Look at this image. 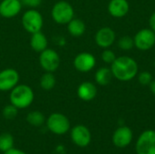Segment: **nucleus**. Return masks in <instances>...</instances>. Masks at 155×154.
<instances>
[{
    "mask_svg": "<svg viewBox=\"0 0 155 154\" xmlns=\"http://www.w3.org/2000/svg\"><path fill=\"white\" fill-rule=\"evenodd\" d=\"M95 57L89 53L84 52L77 54L74 60V65L75 69L82 73L91 71L95 65Z\"/></svg>",
    "mask_w": 155,
    "mask_h": 154,
    "instance_id": "nucleus-11",
    "label": "nucleus"
},
{
    "mask_svg": "<svg viewBox=\"0 0 155 154\" xmlns=\"http://www.w3.org/2000/svg\"><path fill=\"white\" fill-rule=\"evenodd\" d=\"M102 59L104 62L107 64H113V62L116 59L115 54L111 50H104L102 54Z\"/></svg>",
    "mask_w": 155,
    "mask_h": 154,
    "instance_id": "nucleus-26",
    "label": "nucleus"
},
{
    "mask_svg": "<svg viewBox=\"0 0 155 154\" xmlns=\"http://www.w3.org/2000/svg\"><path fill=\"white\" fill-rule=\"evenodd\" d=\"M22 25L26 32L32 34L42 30L44 25V18L39 11L35 8H31L23 14Z\"/></svg>",
    "mask_w": 155,
    "mask_h": 154,
    "instance_id": "nucleus-4",
    "label": "nucleus"
},
{
    "mask_svg": "<svg viewBox=\"0 0 155 154\" xmlns=\"http://www.w3.org/2000/svg\"><path fill=\"white\" fill-rule=\"evenodd\" d=\"M51 15L56 24L67 25L74 18V11L71 4L61 0L54 5L51 11Z\"/></svg>",
    "mask_w": 155,
    "mask_h": 154,
    "instance_id": "nucleus-3",
    "label": "nucleus"
},
{
    "mask_svg": "<svg viewBox=\"0 0 155 154\" xmlns=\"http://www.w3.org/2000/svg\"><path fill=\"white\" fill-rule=\"evenodd\" d=\"M71 139L75 145L79 147H86L91 143L92 135L86 126L78 124L72 128Z\"/></svg>",
    "mask_w": 155,
    "mask_h": 154,
    "instance_id": "nucleus-10",
    "label": "nucleus"
},
{
    "mask_svg": "<svg viewBox=\"0 0 155 154\" xmlns=\"http://www.w3.org/2000/svg\"><path fill=\"white\" fill-rule=\"evenodd\" d=\"M45 117L40 111H32L26 115V122L35 127L42 126L45 123Z\"/></svg>",
    "mask_w": 155,
    "mask_h": 154,
    "instance_id": "nucleus-21",
    "label": "nucleus"
},
{
    "mask_svg": "<svg viewBox=\"0 0 155 154\" xmlns=\"http://www.w3.org/2000/svg\"><path fill=\"white\" fill-rule=\"evenodd\" d=\"M150 89H151L152 93L155 95V80L151 82V84H150Z\"/></svg>",
    "mask_w": 155,
    "mask_h": 154,
    "instance_id": "nucleus-30",
    "label": "nucleus"
},
{
    "mask_svg": "<svg viewBox=\"0 0 155 154\" xmlns=\"http://www.w3.org/2000/svg\"><path fill=\"white\" fill-rule=\"evenodd\" d=\"M113 75L120 81L132 80L138 72L137 63L129 56H121L116 58L111 67Z\"/></svg>",
    "mask_w": 155,
    "mask_h": 154,
    "instance_id": "nucleus-1",
    "label": "nucleus"
},
{
    "mask_svg": "<svg viewBox=\"0 0 155 154\" xmlns=\"http://www.w3.org/2000/svg\"><path fill=\"white\" fill-rule=\"evenodd\" d=\"M21 0H2L0 3V15L4 18L16 16L22 9Z\"/></svg>",
    "mask_w": 155,
    "mask_h": 154,
    "instance_id": "nucleus-12",
    "label": "nucleus"
},
{
    "mask_svg": "<svg viewBox=\"0 0 155 154\" xmlns=\"http://www.w3.org/2000/svg\"><path fill=\"white\" fill-rule=\"evenodd\" d=\"M150 26H151V29L155 33V12L150 17Z\"/></svg>",
    "mask_w": 155,
    "mask_h": 154,
    "instance_id": "nucleus-29",
    "label": "nucleus"
},
{
    "mask_svg": "<svg viewBox=\"0 0 155 154\" xmlns=\"http://www.w3.org/2000/svg\"><path fill=\"white\" fill-rule=\"evenodd\" d=\"M10 103L18 110L29 107L35 99L33 89L26 84H17L10 91Z\"/></svg>",
    "mask_w": 155,
    "mask_h": 154,
    "instance_id": "nucleus-2",
    "label": "nucleus"
},
{
    "mask_svg": "<svg viewBox=\"0 0 155 154\" xmlns=\"http://www.w3.org/2000/svg\"><path fill=\"white\" fill-rule=\"evenodd\" d=\"M39 64L42 69L45 72L54 73L60 65V56L55 50L46 48L40 53Z\"/></svg>",
    "mask_w": 155,
    "mask_h": 154,
    "instance_id": "nucleus-6",
    "label": "nucleus"
},
{
    "mask_svg": "<svg viewBox=\"0 0 155 154\" xmlns=\"http://www.w3.org/2000/svg\"><path fill=\"white\" fill-rule=\"evenodd\" d=\"M67 30L72 36L79 37L85 32V24L83 20L78 18H73L67 24Z\"/></svg>",
    "mask_w": 155,
    "mask_h": 154,
    "instance_id": "nucleus-18",
    "label": "nucleus"
},
{
    "mask_svg": "<svg viewBox=\"0 0 155 154\" xmlns=\"http://www.w3.org/2000/svg\"><path fill=\"white\" fill-rule=\"evenodd\" d=\"M4 154H26L25 152H23L22 150H19V149H16L15 147H13L12 149L6 151L5 152H4Z\"/></svg>",
    "mask_w": 155,
    "mask_h": 154,
    "instance_id": "nucleus-28",
    "label": "nucleus"
},
{
    "mask_svg": "<svg viewBox=\"0 0 155 154\" xmlns=\"http://www.w3.org/2000/svg\"><path fill=\"white\" fill-rule=\"evenodd\" d=\"M47 129L56 135L65 134L71 128L69 119L63 113H54L45 121Z\"/></svg>",
    "mask_w": 155,
    "mask_h": 154,
    "instance_id": "nucleus-5",
    "label": "nucleus"
},
{
    "mask_svg": "<svg viewBox=\"0 0 155 154\" xmlns=\"http://www.w3.org/2000/svg\"><path fill=\"white\" fill-rule=\"evenodd\" d=\"M97 94L96 86L91 82H84L77 88V95L78 97L85 102L92 101L95 98Z\"/></svg>",
    "mask_w": 155,
    "mask_h": 154,
    "instance_id": "nucleus-15",
    "label": "nucleus"
},
{
    "mask_svg": "<svg viewBox=\"0 0 155 154\" xmlns=\"http://www.w3.org/2000/svg\"><path fill=\"white\" fill-rule=\"evenodd\" d=\"M138 80H139V83L141 84L147 85V84H150L151 82L153 81V76L149 72H142L139 74Z\"/></svg>",
    "mask_w": 155,
    "mask_h": 154,
    "instance_id": "nucleus-25",
    "label": "nucleus"
},
{
    "mask_svg": "<svg viewBox=\"0 0 155 154\" xmlns=\"http://www.w3.org/2000/svg\"><path fill=\"white\" fill-rule=\"evenodd\" d=\"M17 113H18V109L15 105H13L12 103L5 105L2 111L3 117L8 121L14 120L17 116Z\"/></svg>",
    "mask_w": 155,
    "mask_h": 154,
    "instance_id": "nucleus-23",
    "label": "nucleus"
},
{
    "mask_svg": "<svg viewBox=\"0 0 155 154\" xmlns=\"http://www.w3.org/2000/svg\"><path fill=\"white\" fill-rule=\"evenodd\" d=\"M20 75L13 68H6L0 72V91L8 92L15 88L19 82Z\"/></svg>",
    "mask_w": 155,
    "mask_h": 154,
    "instance_id": "nucleus-8",
    "label": "nucleus"
},
{
    "mask_svg": "<svg viewBox=\"0 0 155 154\" xmlns=\"http://www.w3.org/2000/svg\"><path fill=\"white\" fill-rule=\"evenodd\" d=\"M47 45L48 40L45 34H43L41 31L32 34L30 38V46L35 52L40 54L47 48Z\"/></svg>",
    "mask_w": 155,
    "mask_h": 154,
    "instance_id": "nucleus-17",
    "label": "nucleus"
},
{
    "mask_svg": "<svg viewBox=\"0 0 155 154\" xmlns=\"http://www.w3.org/2000/svg\"><path fill=\"white\" fill-rule=\"evenodd\" d=\"M108 11L114 17H123L129 11V4L126 0H111Z\"/></svg>",
    "mask_w": 155,
    "mask_h": 154,
    "instance_id": "nucleus-16",
    "label": "nucleus"
},
{
    "mask_svg": "<svg viewBox=\"0 0 155 154\" xmlns=\"http://www.w3.org/2000/svg\"><path fill=\"white\" fill-rule=\"evenodd\" d=\"M56 84V79L53 73L45 72L40 78V87L45 91H51Z\"/></svg>",
    "mask_w": 155,
    "mask_h": 154,
    "instance_id": "nucleus-20",
    "label": "nucleus"
},
{
    "mask_svg": "<svg viewBox=\"0 0 155 154\" xmlns=\"http://www.w3.org/2000/svg\"><path fill=\"white\" fill-rule=\"evenodd\" d=\"M133 140V132L127 126H121L114 133L113 143L118 148L128 146Z\"/></svg>",
    "mask_w": 155,
    "mask_h": 154,
    "instance_id": "nucleus-13",
    "label": "nucleus"
},
{
    "mask_svg": "<svg viewBox=\"0 0 155 154\" xmlns=\"http://www.w3.org/2000/svg\"><path fill=\"white\" fill-rule=\"evenodd\" d=\"M94 39L98 46L107 48L114 44L115 40V33L110 27H103L97 31Z\"/></svg>",
    "mask_w": 155,
    "mask_h": 154,
    "instance_id": "nucleus-14",
    "label": "nucleus"
},
{
    "mask_svg": "<svg viewBox=\"0 0 155 154\" xmlns=\"http://www.w3.org/2000/svg\"><path fill=\"white\" fill-rule=\"evenodd\" d=\"M113 77V73L112 70L107 68V67H102L97 70L95 73V81L98 84L100 85H106L108 84Z\"/></svg>",
    "mask_w": 155,
    "mask_h": 154,
    "instance_id": "nucleus-19",
    "label": "nucleus"
},
{
    "mask_svg": "<svg viewBox=\"0 0 155 154\" xmlns=\"http://www.w3.org/2000/svg\"><path fill=\"white\" fill-rule=\"evenodd\" d=\"M134 40L128 35L123 36L118 42V46L123 50H130L134 47Z\"/></svg>",
    "mask_w": 155,
    "mask_h": 154,
    "instance_id": "nucleus-24",
    "label": "nucleus"
},
{
    "mask_svg": "<svg viewBox=\"0 0 155 154\" xmlns=\"http://www.w3.org/2000/svg\"><path fill=\"white\" fill-rule=\"evenodd\" d=\"M14 137L9 133H3L0 134V152H5L14 147Z\"/></svg>",
    "mask_w": 155,
    "mask_h": 154,
    "instance_id": "nucleus-22",
    "label": "nucleus"
},
{
    "mask_svg": "<svg viewBox=\"0 0 155 154\" xmlns=\"http://www.w3.org/2000/svg\"><path fill=\"white\" fill-rule=\"evenodd\" d=\"M134 45L143 51L151 49L155 44V33L152 29H142L134 36Z\"/></svg>",
    "mask_w": 155,
    "mask_h": 154,
    "instance_id": "nucleus-9",
    "label": "nucleus"
},
{
    "mask_svg": "<svg viewBox=\"0 0 155 154\" xmlns=\"http://www.w3.org/2000/svg\"><path fill=\"white\" fill-rule=\"evenodd\" d=\"M137 154H155V131L143 132L136 142Z\"/></svg>",
    "mask_w": 155,
    "mask_h": 154,
    "instance_id": "nucleus-7",
    "label": "nucleus"
},
{
    "mask_svg": "<svg viewBox=\"0 0 155 154\" xmlns=\"http://www.w3.org/2000/svg\"><path fill=\"white\" fill-rule=\"evenodd\" d=\"M21 2L23 5L30 8H36L41 5L42 0H21Z\"/></svg>",
    "mask_w": 155,
    "mask_h": 154,
    "instance_id": "nucleus-27",
    "label": "nucleus"
}]
</instances>
